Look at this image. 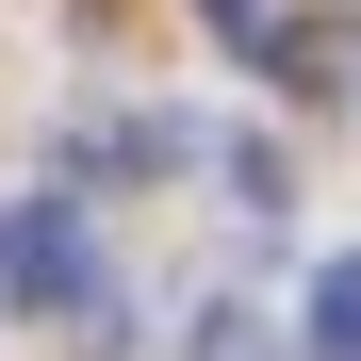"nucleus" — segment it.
<instances>
[{
    "label": "nucleus",
    "mask_w": 361,
    "mask_h": 361,
    "mask_svg": "<svg viewBox=\"0 0 361 361\" xmlns=\"http://www.w3.org/2000/svg\"><path fill=\"white\" fill-rule=\"evenodd\" d=\"M0 295H33V312H115V279H99V247H82V214L66 197H17V214H0Z\"/></svg>",
    "instance_id": "nucleus-1"
},
{
    "label": "nucleus",
    "mask_w": 361,
    "mask_h": 361,
    "mask_svg": "<svg viewBox=\"0 0 361 361\" xmlns=\"http://www.w3.org/2000/svg\"><path fill=\"white\" fill-rule=\"evenodd\" d=\"M312 345H329V361H361V247L312 279Z\"/></svg>",
    "instance_id": "nucleus-2"
}]
</instances>
